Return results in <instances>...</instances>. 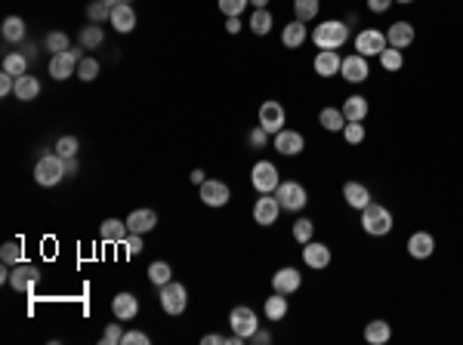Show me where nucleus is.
Wrapping results in <instances>:
<instances>
[{
	"instance_id": "1",
	"label": "nucleus",
	"mask_w": 463,
	"mask_h": 345,
	"mask_svg": "<svg viewBox=\"0 0 463 345\" xmlns=\"http://www.w3.org/2000/svg\"><path fill=\"white\" fill-rule=\"evenodd\" d=\"M309 37H312V44L318 49H340L349 40V25L340 19H324L315 25V31Z\"/></svg>"
},
{
	"instance_id": "2",
	"label": "nucleus",
	"mask_w": 463,
	"mask_h": 345,
	"mask_svg": "<svg viewBox=\"0 0 463 345\" xmlns=\"http://www.w3.org/2000/svg\"><path fill=\"white\" fill-rule=\"evenodd\" d=\"M392 213H389V207H383V204H370L361 210V229H365V234H370V238H383V234H389L392 231Z\"/></svg>"
},
{
	"instance_id": "3",
	"label": "nucleus",
	"mask_w": 463,
	"mask_h": 345,
	"mask_svg": "<svg viewBox=\"0 0 463 345\" xmlns=\"http://www.w3.org/2000/svg\"><path fill=\"white\" fill-rule=\"evenodd\" d=\"M65 157L59 155H40L37 164H35V182L40 185V188H53V185H59L65 179Z\"/></svg>"
},
{
	"instance_id": "4",
	"label": "nucleus",
	"mask_w": 463,
	"mask_h": 345,
	"mask_svg": "<svg viewBox=\"0 0 463 345\" xmlns=\"http://www.w3.org/2000/svg\"><path fill=\"white\" fill-rule=\"evenodd\" d=\"M250 185L259 191V195H275V188L281 185V173L272 161H257L254 170H250Z\"/></svg>"
},
{
	"instance_id": "5",
	"label": "nucleus",
	"mask_w": 463,
	"mask_h": 345,
	"mask_svg": "<svg viewBox=\"0 0 463 345\" xmlns=\"http://www.w3.org/2000/svg\"><path fill=\"white\" fill-rule=\"evenodd\" d=\"M275 198H278V204H281V210H288V213H300V210L309 204L306 188L293 179H288V182L281 179V185L275 188Z\"/></svg>"
},
{
	"instance_id": "6",
	"label": "nucleus",
	"mask_w": 463,
	"mask_h": 345,
	"mask_svg": "<svg viewBox=\"0 0 463 345\" xmlns=\"http://www.w3.org/2000/svg\"><path fill=\"white\" fill-rule=\"evenodd\" d=\"M284 123H288V111H284V105L275 102V99H266V102L259 105V127H263L269 136H275V133L284 130Z\"/></svg>"
},
{
	"instance_id": "7",
	"label": "nucleus",
	"mask_w": 463,
	"mask_h": 345,
	"mask_svg": "<svg viewBox=\"0 0 463 345\" xmlns=\"http://www.w3.org/2000/svg\"><path fill=\"white\" fill-rule=\"evenodd\" d=\"M229 327H232V333H238V336H244V339H250V336L259 330V317H257V311L250 308V305H235L229 311Z\"/></svg>"
},
{
	"instance_id": "8",
	"label": "nucleus",
	"mask_w": 463,
	"mask_h": 345,
	"mask_svg": "<svg viewBox=\"0 0 463 345\" xmlns=\"http://www.w3.org/2000/svg\"><path fill=\"white\" fill-rule=\"evenodd\" d=\"M198 198L204 200L207 207H216V210H220V207H225V204L232 200V188H229V185H225L223 179H204V182L198 185Z\"/></svg>"
},
{
	"instance_id": "9",
	"label": "nucleus",
	"mask_w": 463,
	"mask_h": 345,
	"mask_svg": "<svg viewBox=\"0 0 463 345\" xmlns=\"http://www.w3.org/2000/svg\"><path fill=\"white\" fill-rule=\"evenodd\" d=\"M386 47H389L386 44V31H380V28H365L356 35V53L365 56V59L380 56Z\"/></svg>"
},
{
	"instance_id": "10",
	"label": "nucleus",
	"mask_w": 463,
	"mask_h": 345,
	"mask_svg": "<svg viewBox=\"0 0 463 345\" xmlns=\"http://www.w3.org/2000/svg\"><path fill=\"white\" fill-rule=\"evenodd\" d=\"M37 281H40V268H37V265L25 262V259H22L19 265H13V274H10V287H13V290H19V293H35Z\"/></svg>"
},
{
	"instance_id": "11",
	"label": "nucleus",
	"mask_w": 463,
	"mask_h": 345,
	"mask_svg": "<svg viewBox=\"0 0 463 345\" xmlns=\"http://www.w3.org/2000/svg\"><path fill=\"white\" fill-rule=\"evenodd\" d=\"M272 148L278 151V155H284V157H297V155H303V148H306V139H303L300 130H288V127H284L281 133H275V136H272Z\"/></svg>"
},
{
	"instance_id": "12",
	"label": "nucleus",
	"mask_w": 463,
	"mask_h": 345,
	"mask_svg": "<svg viewBox=\"0 0 463 345\" xmlns=\"http://www.w3.org/2000/svg\"><path fill=\"white\" fill-rule=\"evenodd\" d=\"M185 305H189V293H185L182 284H176V281L164 284L161 287V308L167 311V315H173V317L182 315Z\"/></svg>"
},
{
	"instance_id": "13",
	"label": "nucleus",
	"mask_w": 463,
	"mask_h": 345,
	"mask_svg": "<svg viewBox=\"0 0 463 345\" xmlns=\"http://www.w3.org/2000/svg\"><path fill=\"white\" fill-rule=\"evenodd\" d=\"M303 287V274H300V268H293V265H281L278 272L272 274V290L275 293H284V296H293Z\"/></svg>"
},
{
	"instance_id": "14",
	"label": "nucleus",
	"mask_w": 463,
	"mask_h": 345,
	"mask_svg": "<svg viewBox=\"0 0 463 345\" xmlns=\"http://www.w3.org/2000/svg\"><path fill=\"white\" fill-rule=\"evenodd\" d=\"M278 216H281V204H278L275 195H259L257 204H254V222L269 229V225L278 222Z\"/></svg>"
},
{
	"instance_id": "15",
	"label": "nucleus",
	"mask_w": 463,
	"mask_h": 345,
	"mask_svg": "<svg viewBox=\"0 0 463 345\" xmlns=\"http://www.w3.org/2000/svg\"><path fill=\"white\" fill-rule=\"evenodd\" d=\"M340 74H343V80H349V83H365L370 78V65H368L365 56L352 53V56H343Z\"/></svg>"
},
{
	"instance_id": "16",
	"label": "nucleus",
	"mask_w": 463,
	"mask_h": 345,
	"mask_svg": "<svg viewBox=\"0 0 463 345\" xmlns=\"http://www.w3.org/2000/svg\"><path fill=\"white\" fill-rule=\"evenodd\" d=\"M331 247L327 243H322V241H309V243H303V262H306L309 268H315V272H322V268H327L331 265Z\"/></svg>"
},
{
	"instance_id": "17",
	"label": "nucleus",
	"mask_w": 463,
	"mask_h": 345,
	"mask_svg": "<svg viewBox=\"0 0 463 345\" xmlns=\"http://www.w3.org/2000/svg\"><path fill=\"white\" fill-rule=\"evenodd\" d=\"M414 40H417V31H414V25L411 22H392L389 25V31H386V44L395 47V49H408V47H414Z\"/></svg>"
},
{
	"instance_id": "18",
	"label": "nucleus",
	"mask_w": 463,
	"mask_h": 345,
	"mask_svg": "<svg viewBox=\"0 0 463 345\" xmlns=\"http://www.w3.org/2000/svg\"><path fill=\"white\" fill-rule=\"evenodd\" d=\"M47 71L53 80H69L71 74H78V59H74L69 49H65V53H56V56H49Z\"/></svg>"
},
{
	"instance_id": "19",
	"label": "nucleus",
	"mask_w": 463,
	"mask_h": 345,
	"mask_svg": "<svg viewBox=\"0 0 463 345\" xmlns=\"http://www.w3.org/2000/svg\"><path fill=\"white\" fill-rule=\"evenodd\" d=\"M340 65H343V59L336 49H318L315 59H312V71L318 78H334V74H340Z\"/></svg>"
},
{
	"instance_id": "20",
	"label": "nucleus",
	"mask_w": 463,
	"mask_h": 345,
	"mask_svg": "<svg viewBox=\"0 0 463 345\" xmlns=\"http://www.w3.org/2000/svg\"><path fill=\"white\" fill-rule=\"evenodd\" d=\"M108 25H112L117 35H130V31L136 28V10H133L130 4L112 6V19H108Z\"/></svg>"
},
{
	"instance_id": "21",
	"label": "nucleus",
	"mask_w": 463,
	"mask_h": 345,
	"mask_svg": "<svg viewBox=\"0 0 463 345\" xmlns=\"http://www.w3.org/2000/svg\"><path fill=\"white\" fill-rule=\"evenodd\" d=\"M343 200L352 207V210H365L368 204H370V188L365 182H356V179H349L346 185H343Z\"/></svg>"
},
{
	"instance_id": "22",
	"label": "nucleus",
	"mask_w": 463,
	"mask_h": 345,
	"mask_svg": "<svg viewBox=\"0 0 463 345\" xmlns=\"http://www.w3.org/2000/svg\"><path fill=\"white\" fill-rule=\"evenodd\" d=\"M435 253V238L429 231H414L408 238V256L411 259H429Z\"/></svg>"
},
{
	"instance_id": "23",
	"label": "nucleus",
	"mask_w": 463,
	"mask_h": 345,
	"mask_svg": "<svg viewBox=\"0 0 463 345\" xmlns=\"http://www.w3.org/2000/svg\"><path fill=\"white\" fill-rule=\"evenodd\" d=\"M112 311H115V317L117 321H133V317L139 315V299L133 296V293H117V296L112 299Z\"/></svg>"
},
{
	"instance_id": "24",
	"label": "nucleus",
	"mask_w": 463,
	"mask_h": 345,
	"mask_svg": "<svg viewBox=\"0 0 463 345\" xmlns=\"http://www.w3.org/2000/svg\"><path fill=\"white\" fill-rule=\"evenodd\" d=\"M306 40H309V28H306V22L291 19V22L281 28V44L288 47V49H300L303 44H306Z\"/></svg>"
},
{
	"instance_id": "25",
	"label": "nucleus",
	"mask_w": 463,
	"mask_h": 345,
	"mask_svg": "<svg viewBox=\"0 0 463 345\" xmlns=\"http://www.w3.org/2000/svg\"><path fill=\"white\" fill-rule=\"evenodd\" d=\"M127 219H105V222H99V238L105 243H124L127 241Z\"/></svg>"
},
{
	"instance_id": "26",
	"label": "nucleus",
	"mask_w": 463,
	"mask_h": 345,
	"mask_svg": "<svg viewBox=\"0 0 463 345\" xmlns=\"http://www.w3.org/2000/svg\"><path fill=\"white\" fill-rule=\"evenodd\" d=\"M340 108H343V117H346V123H365V117L370 111V105H368L365 96H346Z\"/></svg>"
},
{
	"instance_id": "27",
	"label": "nucleus",
	"mask_w": 463,
	"mask_h": 345,
	"mask_svg": "<svg viewBox=\"0 0 463 345\" xmlns=\"http://www.w3.org/2000/svg\"><path fill=\"white\" fill-rule=\"evenodd\" d=\"M155 225H158V213H155V210H148V207L133 210V213L127 216V229L136 231V234H148Z\"/></svg>"
},
{
	"instance_id": "28",
	"label": "nucleus",
	"mask_w": 463,
	"mask_h": 345,
	"mask_svg": "<svg viewBox=\"0 0 463 345\" xmlns=\"http://www.w3.org/2000/svg\"><path fill=\"white\" fill-rule=\"evenodd\" d=\"M13 96L19 99V102H35V99L40 96V80L35 78V74H22V78H16Z\"/></svg>"
},
{
	"instance_id": "29",
	"label": "nucleus",
	"mask_w": 463,
	"mask_h": 345,
	"mask_svg": "<svg viewBox=\"0 0 463 345\" xmlns=\"http://www.w3.org/2000/svg\"><path fill=\"white\" fill-rule=\"evenodd\" d=\"M365 339H368L370 345L389 342V339H392V327H389V321H383V317H374V321H368V327H365Z\"/></svg>"
},
{
	"instance_id": "30",
	"label": "nucleus",
	"mask_w": 463,
	"mask_h": 345,
	"mask_svg": "<svg viewBox=\"0 0 463 345\" xmlns=\"http://www.w3.org/2000/svg\"><path fill=\"white\" fill-rule=\"evenodd\" d=\"M318 123L327 130V133H343V127H346V117H343V108H334L327 105L318 111Z\"/></svg>"
},
{
	"instance_id": "31",
	"label": "nucleus",
	"mask_w": 463,
	"mask_h": 345,
	"mask_svg": "<svg viewBox=\"0 0 463 345\" xmlns=\"http://www.w3.org/2000/svg\"><path fill=\"white\" fill-rule=\"evenodd\" d=\"M0 35H4V40H10V44H22L25 40V19L22 16H6L4 25H0Z\"/></svg>"
},
{
	"instance_id": "32",
	"label": "nucleus",
	"mask_w": 463,
	"mask_h": 345,
	"mask_svg": "<svg viewBox=\"0 0 463 345\" xmlns=\"http://www.w3.org/2000/svg\"><path fill=\"white\" fill-rule=\"evenodd\" d=\"M288 296L284 293H275V296H266L263 302V311H266V317L269 321H284V315H288Z\"/></svg>"
},
{
	"instance_id": "33",
	"label": "nucleus",
	"mask_w": 463,
	"mask_h": 345,
	"mask_svg": "<svg viewBox=\"0 0 463 345\" xmlns=\"http://www.w3.org/2000/svg\"><path fill=\"white\" fill-rule=\"evenodd\" d=\"M250 31H254L257 37H266L269 31H272V25H275V19H272V13L269 10H254L250 13Z\"/></svg>"
},
{
	"instance_id": "34",
	"label": "nucleus",
	"mask_w": 463,
	"mask_h": 345,
	"mask_svg": "<svg viewBox=\"0 0 463 345\" xmlns=\"http://www.w3.org/2000/svg\"><path fill=\"white\" fill-rule=\"evenodd\" d=\"M318 10H322L318 0H293V19H300V22H315Z\"/></svg>"
},
{
	"instance_id": "35",
	"label": "nucleus",
	"mask_w": 463,
	"mask_h": 345,
	"mask_svg": "<svg viewBox=\"0 0 463 345\" xmlns=\"http://www.w3.org/2000/svg\"><path fill=\"white\" fill-rule=\"evenodd\" d=\"M377 59H380L383 71H402V68H405V53H402V49H395V47H386Z\"/></svg>"
},
{
	"instance_id": "36",
	"label": "nucleus",
	"mask_w": 463,
	"mask_h": 345,
	"mask_svg": "<svg viewBox=\"0 0 463 345\" xmlns=\"http://www.w3.org/2000/svg\"><path fill=\"white\" fill-rule=\"evenodd\" d=\"M78 40H81V47H83V49H96V47L105 40V35H102V28H99L96 22H90L87 28H83L81 35H78Z\"/></svg>"
},
{
	"instance_id": "37",
	"label": "nucleus",
	"mask_w": 463,
	"mask_h": 345,
	"mask_svg": "<svg viewBox=\"0 0 463 345\" xmlns=\"http://www.w3.org/2000/svg\"><path fill=\"white\" fill-rule=\"evenodd\" d=\"M44 49L49 56H56V53H65V49H71L69 44V35L65 31H49V35L44 37Z\"/></svg>"
},
{
	"instance_id": "38",
	"label": "nucleus",
	"mask_w": 463,
	"mask_h": 345,
	"mask_svg": "<svg viewBox=\"0 0 463 345\" xmlns=\"http://www.w3.org/2000/svg\"><path fill=\"white\" fill-rule=\"evenodd\" d=\"M4 71L16 74V78L28 74V56H25V53H6L4 56Z\"/></svg>"
},
{
	"instance_id": "39",
	"label": "nucleus",
	"mask_w": 463,
	"mask_h": 345,
	"mask_svg": "<svg viewBox=\"0 0 463 345\" xmlns=\"http://www.w3.org/2000/svg\"><path fill=\"white\" fill-rule=\"evenodd\" d=\"M291 234H293V241L303 247V243H309V241L315 238V222H312V219H297V222H293V229H291Z\"/></svg>"
},
{
	"instance_id": "40",
	"label": "nucleus",
	"mask_w": 463,
	"mask_h": 345,
	"mask_svg": "<svg viewBox=\"0 0 463 345\" xmlns=\"http://www.w3.org/2000/svg\"><path fill=\"white\" fill-rule=\"evenodd\" d=\"M87 19L96 25L108 22L112 19V4H108V0H93V4H87Z\"/></svg>"
},
{
	"instance_id": "41",
	"label": "nucleus",
	"mask_w": 463,
	"mask_h": 345,
	"mask_svg": "<svg viewBox=\"0 0 463 345\" xmlns=\"http://www.w3.org/2000/svg\"><path fill=\"white\" fill-rule=\"evenodd\" d=\"M170 274H173V268L167 265V262H161V259L148 265V281L155 284V287H164V284H170Z\"/></svg>"
},
{
	"instance_id": "42",
	"label": "nucleus",
	"mask_w": 463,
	"mask_h": 345,
	"mask_svg": "<svg viewBox=\"0 0 463 345\" xmlns=\"http://www.w3.org/2000/svg\"><path fill=\"white\" fill-rule=\"evenodd\" d=\"M0 262L4 265H19L22 262V243L19 241H6L0 247Z\"/></svg>"
},
{
	"instance_id": "43",
	"label": "nucleus",
	"mask_w": 463,
	"mask_h": 345,
	"mask_svg": "<svg viewBox=\"0 0 463 345\" xmlns=\"http://www.w3.org/2000/svg\"><path fill=\"white\" fill-rule=\"evenodd\" d=\"M78 78L87 80V83L99 78V62H96V59H93V56H83L81 59V62H78Z\"/></svg>"
},
{
	"instance_id": "44",
	"label": "nucleus",
	"mask_w": 463,
	"mask_h": 345,
	"mask_svg": "<svg viewBox=\"0 0 463 345\" xmlns=\"http://www.w3.org/2000/svg\"><path fill=\"white\" fill-rule=\"evenodd\" d=\"M78 148H81L78 136H62V139L56 142V155L65 157V161H69V157H78Z\"/></svg>"
},
{
	"instance_id": "45",
	"label": "nucleus",
	"mask_w": 463,
	"mask_h": 345,
	"mask_svg": "<svg viewBox=\"0 0 463 345\" xmlns=\"http://www.w3.org/2000/svg\"><path fill=\"white\" fill-rule=\"evenodd\" d=\"M216 6H220V13L229 19V16H241L244 10H247L250 0H216Z\"/></svg>"
},
{
	"instance_id": "46",
	"label": "nucleus",
	"mask_w": 463,
	"mask_h": 345,
	"mask_svg": "<svg viewBox=\"0 0 463 345\" xmlns=\"http://www.w3.org/2000/svg\"><path fill=\"white\" fill-rule=\"evenodd\" d=\"M343 139H346L349 145H361V142H365V123H346V127H343Z\"/></svg>"
},
{
	"instance_id": "47",
	"label": "nucleus",
	"mask_w": 463,
	"mask_h": 345,
	"mask_svg": "<svg viewBox=\"0 0 463 345\" xmlns=\"http://www.w3.org/2000/svg\"><path fill=\"white\" fill-rule=\"evenodd\" d=\"M247 145L254 148V151H259V148H266V145H269V133H266L263 127H259V123L247 133Z\"/></svg>"
},
{
	"instance_id": "48",
	"label": "nucleus",
	"mask_w": 463,
	"mask_h": 345,
	"mask_svg": "<svg viewBox=\"0 0 463 345\" xmlns=\"http://www.w3.org/2000/svg\"><path fill=\"white\" fill-rule=\"evenodd\" d=\"M124 339V330H121V321H112L102 330V345H117Z\"/></svg>"
},
{
	"instance_id": "49",
	"label": "nucleus",
	"mask_w": 463,
	"mask_h": 345,
	"mask_svg": "<svg viewBox=\"0 0 463 345\" xmlns=\"http://www.w3.org/2000/svg\"><path fill=\"white\" fill-rule=\"evenodd\" d=\"M124 247H127V256H139L142 250H146V243H142V234L130 231V234H127V241H124Z\"/></svg>"
},
{
	"instance_id": "50",
	"label": "nucleus",
	"mask_w": 463,
	"mask_h": 345,
	"mask_svg": "<svg viewBox=\"0 0 463 345\" xmlns=\"http://www.w3.org/2000/svg\"><path fill=\"white\" fill-rule=\"evenodd\" d=\"M151 339L142 330H130V333H124V339H121V345H148Z\"/></svg>"
},
{
	"instance_id": "51",
	"label": "nucleus",
	"mask_w": 463,
	"mask_h": 345,
	"mask_svg": "<svg viewBox=\"0 0 463 345\" xmlns=\"http://www.w3.org/2000/svg\"><path fill=\"white\" fill-rule=\"evenodd\" d=\"M13 90H16V74L4 71V74H0V96H10Z\"/></svg>"
},
{
	"instance_id": "52",
	"label": "nucleus",
	"mask_w": 463,
	"mask_h": 345,
	"mask_svg": "<svg viewBox=\"0 0 463 345\" xmlns=\"http://www.w3.org/2000/svg\"><path fill=\"white\" fill-rule=\"evenodd\" d=\"M392 4H395V0H368V10L380 16V13H386V10H389Z\"/></svg>"
},
{
	"instance_id": "53",
	"label": "nucleus",
	"mask_w": 463,
	"mask_h": 345,
	"mask_svg": "<svg viewBox=\"0 0 463 345\" xmlns=\"http://www.w3.org/2000/svg\"><path fill=\"white\" fill-rule=\"evenodd\" d=\"M225 31H229V35H238L241 31V16H229V19H225Z\"/></svg>"
},
{
	"instance_id": "54",
	"label": "nucleus",
	"mask_w": 463,
	"mask_h": 345,
	"mask_svg": "<svg viewBox=\"0 0 463 345\" xmlns=\"http://www.w3.org/2000/svg\"><path fill=\"white\" fill-rule=\"evenodd\" d=\"M250 342H257V345H269V342H272V333H269V330H257L254 336H250Z\"/></svg>"
},
{
	"instance_id": "55",
	"label": "nucleus",
	"mask_w": 463,
	"mask_h": 345,
	"mask_svg": "<svg viewBox=\"0 0 463 345\" xmlns=\"http://www.w3.org/2000/svg\"><path fill=\"white\" fill-rule=\"evenodd\" d=\"M201 342H204V345H225V339H223L220 333H207V336H204V339H201Z\"/></svg>"
},
{
	"instance_id": "56",
	"label": "nucleus",
	"mask_w": 463,
	"mask_h": 345,
	"mask_svg": "<svg viewBox=\"0 0 463 345\" xmlns=\"http://www.w3.org/2000/svg\"><path fill=\"white\" fill-rule=\"evenodd\" d=\"M65 173H69V176L78 173V157H69V161H65Z\"/></svg>"
},
{
	"instance_id": "57",
	"label": "nucleus",
	"mask_w": 463,
	"mask_h": 345,
	"mask_svg": "<svg viewBox=\"0 0 463 345\" xmlns=\"http://www.w3.org/2000/svg\"><path fill=\"white\" fill-rule=\"evenodd\" d=\"M189 179L195 182V185H201V182H204V170H192V173H189Z\"/></svg>"
},
{
	"instance_id": "58",
	"label": "nucleus",
	"mask_w": 463,
	"mask_h": 345,
	"mask_svg": "<svg viewBox=\"0 0 463 345\" xmlns=\"http://www.w3.org/2000/svg\"><path fill=\"white\" fill-rule=\"evenodd\" d=\"M22 53L28 56V59H35V56H37V47H35V44H25V49H22Z\"/></svg>"
},
{
	"instance_id": "59",
	"label": "nucleus",
	"mask_w": 463,
	"mask_h": 345,
	"mask_svg": "<svg viewBox=\"0 0 463 345\" xmlns=\"http://www.w3.org/2000/svg\"><path fill=\"white\" fill-rule=\"evenodd\" d=\"M250 6H254V10H266L269 0H250Z\"/></svg>"
},
{
	"instance_id": "60",
	"label": "nucleus",
	"mask_w": 463,
	"mask_h": 345,
	"mask_svg": "<svg viewBox=\"0 0 463 345\" xmlns=\"http://www.w3.org/2000/svg\"><path fill=\"white\" fill-rule=\"evenodd\" d=\"M112 6H117V4H133V0H108Z\"/></svg>"
},
{
	"instance_id": "61",
	"label": "nucleus",
	"mask_w": 463,
	"mask_h": 345,
	"mask_svg": "<svg viewBox=\"0 0 463 345\" xmlns=\"http://www.w3.org/2000/svg\"><path fill=\"white\" fill-rule=\"evenodd\" d=\"M395 4H402V6H408V4H414V0H395Z\"/></svg>"
}]
</instances>
